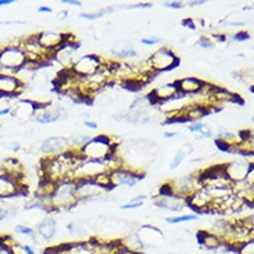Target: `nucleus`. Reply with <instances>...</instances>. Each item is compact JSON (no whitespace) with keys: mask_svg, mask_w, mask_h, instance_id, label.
<instances>
[{"mask_svg":"<svg viewBox=\"0 0 254 254\" xmlns=\"http://www.w3.org/2000/svg\"><path fill=\"white\" fill-rule=\"evenodd\" d=\"M203 85H204V82L200 81L199 78H194V76H186V78H182V79L177 81L178 92L184 96L199 95Z\"/></svg>","mask_w":254,"mask_h":254,"instance_id":"24","label":"nucleus"},{"mask_svg":"<svg viewBox=\"0 0 254 254\" xmlns=\"http://www.w3.org/2000/svg\"><path fill=\"white\" fill-rule=\"evenodd\" d=\"M250 36H249V34H246V32H243V34H236L235 35L234 41L235 42H242V41H246V39H249Z\"/></svg>","mask_w":254,"mask_h":254,"instance_id":"48","label":"nucleus"},{"mask_svg":"<svg viewBox=\"0 0 254 254\" xmlns=\"http://www.w3.org/2000/svg\"><path fill=\"white\" fill-rule=\"evenodd\" d=\"M110 167L109 161H100V160H89V158H79L75 170L72 172L71 181H82V179H96L97 177L109 174Z\"/></svg>","mask_w":254,"mask_h":254,"instance_id":"5","label":"nucleus"},{"mask_svg":"<svg viewBox=\"0 0 254 254\" xmlns=\"http://www.w3.org/2000/svg\"><path fill=\"white\" fill-rule=\"evenodd\" d=\"M79 154L74 150H68L57 157L46 158L42 163V171L45 174V181H52L55 184L63 181H71L72 172L79 161Z\"/></svg>","mask_w":254,"mask_h":254,"instance_id":"1","label":"nucleus"},{"mask_svg":"<svg viewBox=\"0 0 254 254\" xmlns=\"http://www.w3.org/2000/svg\"><path fill=\"white\" fill-rule=\"evenodd\" d=\"M36 36V41L39 42L42 48L45 49L46 52H49L50 55L53 56L57 49H60L67 42V36L60 32H56V31H43L39 34L35 35Z\"/></svg>","mask_w":254,"mask_h":254,"instance_id":"18","label":"nucleus"},{"mask_svg":"<svg viewBox=\"0 0 254 254\" xmlns=\"http://www.w3.org/2000/svg\"><path fill=\"white\" fill-rule=\"evenodd\" d=\"M160 42H161V38H158V36H149V38L140 39V43L144 46H154V45H158Z\"/></svg>","mask_w":254,"mask_h":254,"instance_id":"41","label":"nucleus"},{"mask_svg":"<svg viewBox=\"0 0 254 254\" xmlns=\"http://www.w3.org/2000/svg\"><path fill=\"white\" fill-rule=\"evenodd\" d=\"M0 254H13L11 253V248L4 245V243L1 242V239H0Z\"/></svg>","mask_w":254,"mask_h":254,"instance_id":"46","label":"nucleus"},{"mask_svg":"<svg viewBox=\"0 0 254 254\" xmlns=\"http://www.w3.org/2000/svg\"><path fill=\"white\" fill-rule=\"evenodd\" d=\"M190 7H194V6H201V4H206V1L204 0H200V1H189L188 3Z\"/></svg>","mask_w":254,"mask_h":254,"instance_id":"54","label":"nucleus"},{"mask_svg":"<svg viewBox=\"0 0 254 254\" xmlns=\"http://www.w3.org/2000/svg\"><path fill=\"white\" fill-rule=\"evenodd\" d=\"M0 72H1V67H0Z\"/></svg>","mask_w":254,"mask_h":254,"instance_id":"61","label":"nucleus"},{"mask_svg":"<svg viewBox=\"0 0 254 254\" xmlns=\"http://www.w3.org/2000/svg\"><path fill=\"white\" fill-rule=\"evenodd\" d=\"M83 125H85V127H88V128H90V129H97V123H95V121H90V120H86V121L83 123Z\"/></svg>","mask_w":254,"mask_h":254,"instance_id":"50","label":"nucleus"},{"mask_svg":"<svg viewBox=\"0 0 254 254\" xmlns=\"http://www.w3.org/2000/svg\"><path fill=\"white\" fill-rule=\"evenodd\" d=\"M150 106H153L150 95H139L135 97V100L130 103L129 110H144V109H150Z\"/></svg>","mask_w":254,"mask_h":254,"instance_id":"33","label":"nucleus"},{"mask_svg":"<svg viewBox=\"0 0 254 254\" xmlns=\"http://www.w3.org/2000/svg\"><path fill=\"white\" fill-rule=\"evenodd\" d=\"M14 0H0V7L8 6V4H13Z\"/></svg>","mask_w":254,"mask_h":254,"instance_id":"58","label":"nucleus"},{"mask_svg":"<svg viewBox=\"0 0 254 254\" xmlns=\"http://www.w3.org/2000/svg\"><path fill=\"white\" fill-rule=\"evenodd\" d=\"M196 220H199V215H196V214H185V215H174V217H168L165 221H167L168 224L177 225V224H181V222H190V221Z\"/></svg>","mask_w":254,"mask_h":254,"instance_id":"35","label":"nucleus"},{"mask_svg":"<svg viewBox=\"0 0 254 254\" xmlns=\"http://www.w3.org/2000/svg\"><path fill=\"white\" fill-rule=\"evenodd\" d=\"M161 6L167 7V8H184L186 6L184 1H163Z\"/></svg>","mask_w":254,"mask_h":254,"instance_id":"42","label":"nucleus"},{"mask_svg":"<svg viewBox=\"0 0 254 254\" xmlns=\"http://www.w3.org/2000/svg\"><path fill=\"white\" fill-rule=\"evenodd\" d=\"M15 24H25L24 21H0V25H15Z\"/></svg>","mask_w":254,"mask_h":254,"instance_id":"52","label":"nucleus"},{"mask_svg":"<svg viewBox=\"0 0 254 254\" xmlns=\"http://www.w3.org/2000/svg\"><path fill=\"white\" fill-rule=\"evenodd\" d=\"M175 136H178V132H165L164 133V137H167V139H172Z\"/></svg>","mask_w":254,"mask_h":254,"instance_id":"57","label":"nucleus"},{"mask_svg":"<svg viewBox=\"0 0 254 254\" xmlns=\"http://www.w3.org/2000/svg\"><path fill=\"white\" fill-rule=\"evenodd\" d=\"M15 234L28 236L34 243H38V241H36V234H35L34 228L32 227H28V225H17V227H15Z\"/></svg>","mask_w":254,"mask_h":254,"instance_id":"37","label":"nucleus"},{"mask_svg":"<svg viewBox=\"0 0 254 254\" xmlns=\"http://www.w3.org/2000/svg\"><path fill=\"white\" fill-rule=\"evenodd\" d=\"M110 178V186L113 188H133L143 179V172L136 171L133 168H125L120 167L117 170L109 174Z\"/></svg>","mask_w":254,"mask_h":254,"instance_id":"8","label":"nucleus"},{"mask_svg":"<svg viewBox=\"0 0 254 254\" xmlns=\"http://www.w3.org/2000/svg\"><path fill=\"white\" fill-rule=\"evenodd\" d=\"M39 150L43 156H46L48 158L57 157L60 154H64L68 150H71L69 147L68 137L64 136H49L46 137L39 146Z\"/></svg>","mask_w":254,"mask_h":254,"instance_id":"15","label":"nucleus"},{"mask_svg":"<svg viewBox=\"0 0 254 254\" xmlns=\"http://www.w3.org/2000/svg\"><path fill=\"white\" fill-rule=\"evenodd\" d=\"M67 14H68V11H67V10H63V11H60V13H59L57 18H59V20H65V18H67Z\"/></svg>","mask_w":254,"mask_h":254,"instance_id":"55","label":"nucleus"},{"mask_svg":"<svg viewBox=\"0 0 254 254\" xmlns=\"http://www.w3.org/2000/svg\"><path fill=\"white\" fill-rule=\"evenodd\" d=\"M188 22H192V20L185 21V24H188ZM190 28H196V24H194V21H193V24H192V25H190Z\"/></svg>","mask_w":254,"mask_h":254,"instance_id":"59","label":"nucleus"},{"mask_svg":"<svg viewBox=\"0 0 254 254\" xmlns=\"http://www.w3.org/2000/svg\"><path fill=\"white\" fill-rule=\"evenodd\" d=\"M188 129L190 130V132H194V133H199V136L196 137V139H208V137L214 136V130L211 129V127L204 124V123H200V121L192 123Z\"/></svg>","mask_w":254,"mask_h":254,"instance_id":"31","label":"nucleus"},{"mask_svg":"<svg viewBox=\"0 0 254 254\" xmlns=\"http://www.w3.org/2000/svg\"><path fill=\"white\" fill-rule=\"evenodd\" d=\"M46 201H48V208L55 210V211L68 210L72 206H75L76 203H79L76 199L75 182L63 181V182L56 184L55 190L46 199Z\"/></svg>","mask_w":254,"mask_h":254,"instance_id":"3","label":"nucleus"},{"mask_svg":"<svg viewBox=\"0 0 254 254\" xmlns=\"http://www.w3.org/2000/svg\"><path fill=\"white\" fill-rule=\"evenodd\" d=\"M147 199L146 194H137L133 199H130L128 203H125L121 206V210H135V208H140L144 204V200Z\"/></svg>","mask_w":254,"mask_h":254,"instance_id":"34","label":"nucleus"},{"mask_svg":"<svg viewBox=\"0 0 254 254\" xmlns=\"http://www.w3.org/2000/svg\"><path fill=\"white\" fill-rule=\"evenodd\" d=\"M36 234L41 236L43 241H52L57 234V222L53 217H45L36 225Z\"/></svg>","mask_w":254,"mask_h":254,"instance_id":"25","label":"nucleus"},{"mask_svg":"<svg viewBox=\"0 0 254 254\" xmlns=\"http://www.w3.org/2000/svg\"><path fill=\"white\" fill-rule=\"evenodd\" d=\"M167 186L170 188L172 194L179 196V197H184V199H188L194 190H197L199 188H201L199 177H194V175L179 177V178L168 182Z\"/></svg>","mask_w":254,"mask_h":254,"instance_id":"12","label":"nucleus"},{"mask_svg":"<svg viewBox=\"0 0 254 254\" xmlns=\"http://www.w3.org/2000/svg\"><path fill=\"white\" fill-rule=\"evenodd\" d=\"M188 206L193 208L196 213H204V211H213L214 200L208 194L204 188H199L186 199Z\"/></svg>","mask_w":254,"mask_h":254,"instance_id":"19","label":"nucleus"},{"mask_svg":"<svg viewBox=\"0 0 254 254\" xmlns=\"http://www.w3.org/2000/svg\"><path fill=\"white\" fill-rule=\"evenodd\" d=\"M252 168H253V163H250V160H246V158H238V160L229 161L227 164H222V171L231 181V184L245 181Z\"/></svg>","mask_w":254,"mask_h":254,"instance_id":"14","label":"nucleus"},{"mask_svg":"<svg viewBox=\"0 0 254 254\" xmlns=\"http://www.w3.org/2000/svg\"><path fill=\"white\" fill-rule=\"evenodd\" d=\"M146 64L150 72H164L177 68L179 65V59L172 49L160 48L153 55H150Z\"/></svg>","mask_w":254,"mask_h":254,"instance_id":"6","label":"nucleus"},{"mask_svg":"<svg viewBox=\"0 0 254 254\" xmlns=\"http://www.w3.org/2000/svg\"><path fill=\"white\" fill-rule=\"evenodd\" d=\"M8 114H11V106H7L4 109H0V117L8 116Z\"/></svg>","mask_w":254,"mask_h":254,"instance_id":"51","label":"nucleus"},{"mask_svg":"<svg viewBox=\"0 0 254 254\" xmlns=\"http://www.w3.org/2000/svg\"><path fill=\"white\" fill-rule=\"evenodd\" d=\"M111 53H113V56L116 59H120V60H128V59H135V57H137V52L129 43H125L123 46L113 48L111 49Z\"/></svg>","mask_w":254,"mask_h":254,"instance_id":"29","label":"nucleus"},{"mask_svg":"<svg viewBox=\"0 0 254 254\" xmlns=\"http://www.w3.org/2000/svg\"><path fill=\"white\" fill-rule=\"evenodd\" d=\"M1 170H3V174H7L13 178L18 179L21 182V178L24 175V167L21 164V161L18 158H6L3 160V164H1ZM22 184V182H21Z\"/></svg>","mask_w":254,"mask_h":254,"instance_id":"27","label":"nucleus"},{"mask_svg":"<svg viewBox=\"0 0 254 254\" xmlns=\"http://www.w3.org/2000/svg\"><path fill=\"white\" fill-rule=\"evenodd\" d=\"M113 10H114V8L109 7V8H102V10L96 11V13H81L79 14V17L83 18V20L95 21V20H99V18H102L103 15H106L107 13H110V11H113Z\"/></svg>","mask_w":254,"mask_h":254,"instance_id":"36","label":"nucleus"},{"mask_svg":"<svg viewBox=\"0 0 254 254\" xmlns=\"http://www.w3.org/2000/svg\"><path fill=\"white\" fill-rule=\"evenodd\" d=\"M52 7H48V6H41L38 8V13H42V14H52Z\"/></svg>","mask_w":254,"mask_h":254,"instance_id":"49","label":"nucleus"},{"mask_svg":"<svg viewBox=\"0 0 254 254\" xmlns=\"http://www.w3.org/2000/svg\"><path fill=\"white\" fill-rule=\"evenodd\" d=\"M194 46H197V48L201 49H206V50H211L215 46V43H214L210 38H206V36H201L199 38L197 41L194 42Z\"/></svg>","mask_w":254,"mask_h":254,"instance_id":"40","label":"nucleus"},{"mask_svg":"<svg viewBox=\"0 0 254 254\" xmlns=\"http://www.w3.org/2000/svg\"><path fill=\"white\" fill-rule=\"evenodd\" d=\"M65 117H67V113L64 110V107L53 103H39L34 116L35 121L43 125L53 124V123H57V121H60Z\"/></svg>","mask_w":254,"mask_h":254,"instance_id":"13","label":"nucleus"},{"mask_svg":"<svg viewBox=\"0 0 254 254\" xmlns=\"http://www.w3.org/2000/svg\"><path fill=\"white\" fill-rule=\"evenodd\" d=\"M38 106H39V103H36L34 100L20 99L15 102L14 106H11V114L10 116L17 118V121H20V123H25L28 120L34 118Z\"/></svg>","mask_w":254,"mask_h":254,"instance_id":"20","label":"nucleus"},{"mask_svg":"<svg viewBox=\"0 0 254 254\" xmlns=\"http://www.w3.org/2000/svg\"><path fill=\"white\" fill-rule=\"evenodd\" d=\"M10 215H11V211L8 210V207L0 206V222L6 221Z\"/></svg>","mask_w":254,"mask_h":254,"instance_id":"43","label":"nucleus"},{"mask_svg":"<svg viewBox=\"0 0 254 254\" xmlns=\"http://www.w3.org/2000/svg\"><path fill=\"white\" fill-rule=\"evenodd\" d=\"M199 242L203 248H206L207 250H218V249L224 245V242L221 238H218L217 235L208 232H200L199 234Z\"/></svg>","mask_w":254,"mask_h":254,"instance_id":"28","label":"nucleus"},{"mask_svg":"<svg viewBox=\"0 0 254 254\" xmlns=\"http://www.w3.org/2000/svg\"><path fill=\"white\" fill-rule=\"evenodd\" d=\"M167 254H177V253H167Z\"/></svg>","mask_w":254,"mask_h":254,"instance_id":"60","label":"nucleus"},{"mask_svg":"<svg viewBox=\"0 0 254 254\" xmlns=\"http://www.w3.org/2000/svg\"><path fill=\"white\" fill-rule=\"evenodd\" d=\"M186 157H188V156L185 154V151H182L179 149V150L175 153V156L172 157L171 163H170V168H171V170H177L179 165L184 163V160H185Z\"/></svg>","mask_w":254,"mask_h":254,"instance_id":"39","label":"nucleus"},{"mask_svg":"<svg viewBox=\"0 0 254 254\" xmlns=\"http://www.w3.org/2000/svg\"><path fill=\"white\" fill-rule=\"evenodd\" d=\"M236 254H254V241L250 239V241L245 242L239 245L236 248Z\"/></svg>","mask_w":254,"mask_h":254,"instance_id":"38","label":"nucleus"},{"mask_svg":"<svg viewBox=\"0 0 254 254\" xmlns=\"http://www.w3.org/2000/svg\"><path fill=\"white\" fill-rule=\"evenodd\" d=\"M78 46L79 45L72 43V42L67 39V42L63 45L62 48L57 49L55 53H53V59H56L64 67H71L72 63L75 62V53L76 50H78L76 49Z\"/></svg>","mask_w":254,"mask_h":254,"instance_id":"23","label":"nucleus"},{"mask_svg":"<svg viewBox=\"0 0 254 254\" xmlns=\"http://www.w3.org/2000/svg\"><path fill=\"white\" fill-rule=\"evenodd\" d=\"M151 3H136V4H132V6H124L123 8H128V10H130V8H151Z\"/></svg>","mask_w":254,"mask_h":254,"instance_id":"44","label":"nucleus"},{"mask_svg":"<svg viewBox=\"0 0 254 254\" xmlns=\"http://www.w3.org/2000/svg\"><path fill=\"white\" fill-rule=\"evenodd\" d=\"M67 231L74 238H83L88 235V227L83 221H72L67 225Z\"/></svg>","mask_w":254,"mask_h":254,"instance_id":"32","label":"nucleus"},{"mask_svg":"<svg viewBox=\"0 0 254 254\" xmlns=\"http://www.w3.org/2000/svg\"><path fill=\"white\" fill-rule=\"evenodd\" d=\"M117 242L121 248L127 249V250H129V252H133V253L142 254L144 252L143 245H142V242L139 239V236H137L136 232L127 234L125 236H123V238H120Z\"/></svg>","mask_w":254,"mask_h":254,"instance_id":"26","label":"nucleus"},{"mask_svg":"<svg viewBox=\"0 0 254 254\" xmlns=\"http://www.w3.org/2000/svg\"><path fill=\"white\" fill-rule=\"evenodd\" d=\"M90 139H92V136L88 135V133H83V132H74V133L68 137L69 147H71V150L79 151L85 144L89 142Z\"/></svg>","mask_w":254,"mask_h":254,"instance_id":"30","label":"nucleus"},{"mask_svg":"<svg viewBox=\"0 0 254 254\" xmlns=\"http://www.w3.org/2000/svg\"><path fill=\"white\" fill-rule=\"evenodd\" d=\"M153 201H154V206L160 207V208H164L167 211H172V213L182 211L188 206L186 199L172 194L170 188L167 186V184L161 186L160 192H158V194L154 197Z\"/></svg>","mask_w":254,"mask_h":254,"instance_id":"10","label":"nucleus"},{"mask_svg":"<svg viewBox=\"0 0 254 254\" xmlns=\"http://www.w3.org/2000/svg\"><path fill=\"white\" fill-rule=\"evenodd\" d=\"M24 86V82L17 75L0 72V97L18 96Z\"/></svg>","mask_w":254,"mask_h":254,"instance_id":"17","label":"nucleus"},{"mask_svg":"<svg viewBox=\"0 0 254 254\" xmlns=\"http://www.w3.org/2000/svg\"><path fill=\"white\" fill-rule=\"evenodd\" d=\"M95 254H102V253H95Z\"/></svg>","mask_w":254,"mask_h":254,"instance_id":"62","label":"nucleus"},{"mask_svg":"<svg viewBox=\"0 0 254 254\" xmlns=\"http://www.w3.org/2000/svg\"><path fill=\"white\" fill-rule=\"evenodd\" d=\"M62 3H64V4H68V6H76V7H81L83 4L81 0H63Z\"/></svg>","mask_w":254,"mask_h":254,"instance_id":"47","label":"nucleus"},{"mask_svg":"<svg viewBox=\"0 0 254 254\" xmlns=\"http://www.w3.org/2000/svg\"><path fill=\"white\" fill-rule=\"evenodd\" d=\"M20 46L21 49L24 50V53H25L27 62L38 64L39 67H42L43 63L48 62L50 57H53V56L50 55L49 52H46V50L39 45V42L36 41V36H35V35L28 36L24 41H21Z\"/></svg>","mask_w":254,"mask_h":254,"instance_id":"9","label":"nucleus"},{"mask_svg":"<svg viewBox=\"0 0 254 254\" xmlns=\"http://www.w3.org/2000/svg\"><path fill=\"white\" fill-rule=\"evenodd\" d=\"M116 254H136V253H133V252H129V250H127V249H123L121 246H120V249H118V252Z\"/></svg>","mask_w":254,"mask_h":254,"instance_id":"56","label":"nucleus"},{"mask_svg":"<svg viewBox=\"0 0 254 254\" xmlns=\"http://www.w3.org/2000/svg\"><path fill=\"white\" fill-rule=\"evenodd\" d=\"M103 67V60L97 55H85L76 59L69 67V71L78 78L85 79L93 74H96L99 69Z\"/></svg>","mask_w":254,"mask_h":254,"instance_id":"7","label":"nucleus"},{"mask_svg":"<svg viewBox=\"0 0 254 254\" xmlns=\"http://www.w3.org/2000/svg\"><path fill=\"white\" fill-rule=\"evenodd\" d=\"M27 64V57L24 50L18 45H7L0 49V67L1 72L15 75Z\"/></svg>","mask_w":254,"mask_h":254,"instance_id":"4","label":"nucleus"},{"mask_svg":"<svg viewBox=\"0 0 254 254\" xmlns=\"http://www.w3.org/2000/svg\"><path fill=\"white\" fill-rule=\"evenodd\" d=\"M110 189L99 185L93 179H82L75 182V193L78 201H88L102 197L103 194L109 192Z\"/></svg>","mask_w":254,"mask_h":254,"instance_id":"11","label":"nucleus"},{"mask_svg":"<svg viewBox=\"0 0 254 254\" xmlns=\"http://www.w3.org/2000/svg\"><path fill=\"white\" fill-rule=\"evenodd\" d=\"M24 190V186L18 179L13 178L7 174H0V200L11 199L18 196Z\"/></svg>","mask_w":254,"mask_h":254,"instance_id":"21","label":"nucleus"},{"mask_svg":"<svg viewBox=\"0 0 254 254\" xmlns=\"http://www.w3.org/2000/svg\"><path fill=\"white\" fill-rule=\"evenodd\" d=\"M4 147L13 151H18L21 149V144L18 142H7V143H4Z\"/></svg>","mask_w":254,"mask_h":254,"instance_id":"45","label":"nucleus"},{"mask_svg":"<svg viewBox=\"0 0 254 254\" xmlns=\"http://www.w3.org/2000/svg\"><path fill=\"white\" fill-rule=\"evenodd\" d=\"M24 246V250H25V254H36L35 253V250L32 246H29V245H22Z\"/></svg>","mask_w":254,"mask_h":254,"instance_id":"53","label":"nucleus"},{"mask_svg":"<svg viewBox=\"0 0 254 254\" xmlns=\"http://www.w3.org/2000/svg\"><path fill=\"white\" fill-rule=\"evenodd\" d=\"M76 153L79 154L81 158L106 161L117 154V143L110 136H106V135H99L95 137L92 136L89 142Z\"/></svg>","mask_w":254,"mask_h":254,"instance_id":"2","label":"nucleus"},{"mask_svg":"<svg viewBox=\"0 0 254 254\" xmlns=\"http://www.w3.org/2000/svg\"><path fill=\"white\" fill-rule=\"evenodd\" d=\"M144 249H157L164 243V234L153 225H142L136 231Z\"/></svg>","mask_w":254,"mask_h":254,"instance_id":"16","label":"nucleus"},{"mask_svg":"<svg viewBox=\"0 0 254 254\" xmlns=\"http://www.w3.org/2000/svg\"><path fill=\"white\" fill-rule=\"evenodd\" d=\"M149 95H150L153 104H161L178 97L181 93H179L178 88H177V82H167L156 88Z\"/></svg>","mask_w":254,"mask_h":254,"instance_id":"22","label":"nucleus"}]
</instances>
